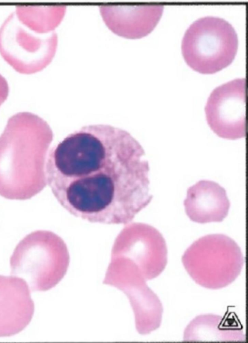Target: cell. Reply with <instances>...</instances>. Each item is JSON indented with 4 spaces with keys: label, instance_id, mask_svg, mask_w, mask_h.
Wrapping results in <instances>:
<instances>
[{
    "label": "cell",
    "instance_id": "cell-1",
    "mask_svg": "<svg viewBox=\"0 0 248 343\" xmlns=\"http://www.w3.org/2000/svg\"><path fill=\"white\" fill-rule=\"evenodd\" d=\"M127 131L86 125L48 152L46 183L69 213L91 223L127 224L151 201L148 162Z\"/></svg>",
    "mask_w": 248,
    "mask_h": 343
},
{
    "label": "cell",
    "instance_id": "cell-14",
    "mask_svg": "<svg viewBox=\"0 0 248 343\" xmlns=\"http://www.w3.org/2000/svg\"><path fill=\"white\" fill-rule=\"evenodd\" d=\"M66 6H16L15 14L19 21L32 31L39 34L54 32L62 20Z\"/></svg>",
    "mask_w": 248,
    "mask_h": 343
},
{
    "label": "cell",
    "instance_id": "cell-9",
    "mask_svg": "<svg viewBox=\"0 0 248 343\" xmlns=\"http://www.w3.org/2000/svg\"><path fill=\"white\" fill-rule=\"evenodd\" d=\"M34 302L23 279L0 275V337L16 335L31 322Z\"/></svg>",
    "mask_w": 248,
    "mask_h": 343
},
{
    "label": "cell",
    "instance_id": "cell-8",
    "mask_svg": "<svg viewBox=\"0 0 248 343\" xmlns=\"http://www.w3.org/2000/svg\"><path fill=\"white\" fill-rule=\"evenodd\" d=\"M112 257L131 264L141 272L146 281L153 279L165 269L168 261L166 241L155 228L139 224L128 235L116 241Z\"/></svg>",
    "mask_w": 248,
    "mask_h": 343
},
{
    "label": "cell",
    "instance_id": "cell-5",
    "mask_svg": "<svg viewBox=\"0 0 248 343\" xmlns=\"http://www.w3.org/2000/svg\"><path fill=\"white\" fill-rule=\"evenodd\" d=\"M238 46L236 32L229 22L207 16L196 20L187 28L181 48L189 66L200 73L211 74L231 64Z\"/></svg>",
    "mask_w": 248,
    "mask_h": 343
},
{
    "label": "cell",
    "instance_id": "cell-13",
    "mask_svg": "<svg viewBox=\"0 0 248 343\" xmlns=\"http://www.w3.org/2000/svg\"><path fill=\"white\" fill-rule=\"evenodd\" d=\"M184 342H245L242 327L233 318L212 313L195 317L186 327Z\"/></svg>",
    "mask_w": 248,
    "mask_h": 343
},
{
    "label": "cell",
    "instance_id": "cell-11",
    "mask_svg": "<svg viewBox=\"0 0 248 343\" xmlns=\"http://www.w3.org/2000/svg\"><path fill=\"white\" fill-rule=\"evenodd\" d=\"M184 205L190 219L200 224L222 221L230 207L225 189L208 180H200L189 187Z\"/></svg>",
    "mask_w": 248,
    "mask_h": 343
},
{
    "label": "cell",
    "instance_id": "cell-6",
    "mask_svg": "<svg viewBox=\"0 0 248 343\" xmlns=\"http://www.w3.org/2000/svg\"><path fill=\"white\" fill-rule=\"evenodd\" d=\"M54 32L36 33L11 13L0 28V54L17 72L31 74L41 71L52 60L57 49Z\"/></svg>",
    "mask_w": 248,
    "mask_h": 343
},
{
    "label": "cell",
    "instance_id": "cell-12",
    "mask_svg": "<svg viewBox=\"0 0 248 343\" xmlns=\"http://www.w3.org/2000/svg\"><path fill=\"white\" fill-rule=\"evenodd\" d=\"M146 281L143 277L137 276L117 287L128 297L134 314L136 330L141 335L148 334L160 327L163 312L161 302Z\"/></svg>",
    "mask_w": 248,
    "mask_h": 343
},
{
    "label": "cell",
    "instance_id": "cell-4",
    "mask_svg": "<svg viewBox=\"0 0 248 343\" xmlns=\"http://www.w3.org/2000/svg\"><path fill=\"white\" fill-rule=\"evenodd\" d=\"M183 265L192 279L209 289H219L240 275L245 260L241 249L231 238L222 234L201 237L185 251Z\"/></svg>",
    "mask_w": 248,
    "mask_h": 343
},
{
    "label": "cell",
    "instance_id": "cell-2",
    "mask_svg": "<svg viewBox=\"0 0 248 343\" xmlns=\"http://www.w3.org/2000/svg\"><path fill=\"white\" fill-rule=\"evenodd\" d=\"M53 138L48 123L38 115L20 112L8 120L0 136V196L24 200L46 184L45 163Z\"/></svg>",
    "mask_w": 248,
    "mask_h": 343
},
{
    "label": "cell",
    "instance_id": "cell-7",
    "mask_svg": "<svg viewBox=\"0 0 248 343\" xmlns=\"http://www.w3.org/2000/svg\"><path fill=\"white\" fill-rule=\"evenodd\" d=\"M245 78L216 87L209 96L205 112L210 129L219 137L235 140L246 136Z\"/></svg>",
    "mask_w": 248,
    "mask_h": 343
},
{
    "label": "cell",
    "instance_id": "cell-15",
    "mask_svg": "<svg viewBox=\"0 0 248 343\" xmlns=\"http://www.w3.org/2000/svg\"><path fill=\"white\" fill-rule=\"evenodd\" d=\"M9 91V89L7 82L0 74V106L6 100Z\"/></svg>",
    "mask_w": 248,
    "mask_h": 343
},
{
    "label": "cell",
    "instance_id": "cell-3",
    "mask_svg": "<svg viewBox=\"0 0 248 343\" xmlns=\"http://www.w3.org/2000/svg\"><path fill=\"white\" fill-rule=\"evenodd\" d=\"M69 263L66 245L58 236L46 230L27 235L10 260L11 274L24 280L32 291L55 287L66 274Z\"/></svg>",
    "mask_w": 248,
    "mask_h": 343
},
{
    "label": "cell",
    "instance_id": "cell-10",
    "mask_svg": "<svg viewBox=\"0 0 248 343\" xmlns=\"http://www.w3.org/2000/svg\"><path fill=\"white\" fill-rule=\"evenodd\" d=\"M163 8L160 4L99 6L108 28L118 36L132 39L149 34L160 19Z\"/></svg>",
    "mask_w": 248,
    "mask_h": 343
}]
</instances>
